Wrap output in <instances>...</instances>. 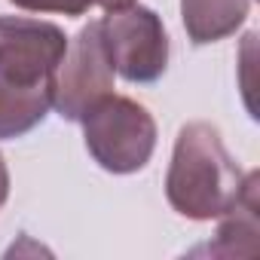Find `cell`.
Instances as JSON below:
<instances>
[{
  "label": "cell",
  "instance_id": "cell-1",
  "mask_svg": "<svg viewBox=\"0 0 260 260\" xmlns=\"http://www.w3.org/2000/svg\"><path fill=\"white\" fill-rule=\"evenodd\" d=\"M68 52L58 25L0 16V141L22 138L52 107V74Z\"/></svg>",
  "mask_w": 260,
  "mask_h": 260
},
{
  "label": "cell",
  "instance_id": "cell-2",
  "mask_svg": "<svg viewBox=\"0 0 260 260\" xmlns=\"http://www.w3.org/2000/svg\"><path fill=\"white\" fill-rule=\"evenodd\" d=\"M245 187V175L226 153L220 132L211 122H187L169 162V205L190 220H214L226 214Z\"/></svg>",
  "mask_w": 260,
  "mask_h": 260
},
{
  "label": "cell",
  "instance_id": "cell-3",
  "mask_svg": "<svg viewBox=\"0 0 260 260\" xmlns=\"http://www.w3.org/2000/svg\"><path fill=\"white\" fill-rule=\"evenodd\" d=\"M80 122L89 156L110 175L141 172L156 150V122L132 98L107 95Z\"/></svg>",
  "mask_w": 260,
  "mask_h": 260
},
{
  "label": "cell",
  "instance_id": "cell-4",
  "mask_svg": "<svg viewBox=\"0 0 260 260\" xmlns=\"http://www.w3.org/2000/svg\"><path fill=\"white\" fill-rule=\"evenodd\" d=\"M101 40L113 74L128 83H156L169 68V34L162 19L150 7H122L110 10L101 22Z\"/></svg>",
  "mask_w": 260,
  "mask_h": 260
},
{
  "label": "cell",
  "instance_id": "cell-5",
  "mask_svg": "<svg viewBox=\"0 0 260 260\" xmlns=\"http://www.w3.org/2000/svg\"><path fill=\"white\" fill-rule=\"evenodd\" d=\"M107 95H113V64L98 22H89L68 40V52L52 74V107L61 119L80 122Z\"/></svg>",
  "mask_w": 260,
  "mask_h": 260
},
{
  "label": "cell",
  "instance_id": "cell-6",
  "mask_svg": "<svg viewBox=\"0 0 260 260\" xmlns=\"http://www.w3.org/2000/svg\"><path fill=\"white\" fill-rule=\"evenodd\" d=\"M257 184H260V175L248 172L236 205L226 214H220L223 223L217 230L214 245H205L199 251L220 254V257H254L257 254V248H260L257 245V236H260V226H257Z\"/></svg>",
  "mask_w": 260,
  "mask_h": 260
},
{
  "label": "cell",
  "instance_id": "cell-7",
  "mask_svg": "<svg viewBox=\"0 0 260 260\" xmlns=\"http://www.w3.org/2000/svg\"><path fill=\"white\" fill-rule=\"evenodd\" d=\"M251 0H181V19L193 46L217 43L248 19Z\"/></svg>",
  "mask_w": 260,
  "mask_h": 260
},
{
  "label": "cell",
  "instance_id": "cell-8",
  "mask_svg": "<svg viewBox=\"0 0 260 260\" xmlns=\"http://www.w3.org/2000/svg\"><path fill=\"white\" fill-rule=\"evenodd\" d=\"M28 13H61V16H86L95 0H10Z\"/></svg>",
  "mask_w": 260,
  "mask_h": 260
},
{
  "label": "cell",
  "instance_id": "cell-9",
  "mask_svg": "<svg viewBox=\"0 0 260 260\" xmlns=\"http://www.w3.org/2000/svg\"><path fill=\"white\" fill-rule=\"evenodd\" d=\"M7 196H10V172H7V159H4V153H0V208H4Z\"/></svg>",
  "mask_w": 260,
  "mask_h": 260
},
{
  "label": "cell",
  "instance_id": "cell-10",
  "mask_svg": "<svg viewBox=\"0 0 260 260\" xmlns=\"http://www.w3.org/2000/svg\"><path fill=\"white\" fill-rule=\"evenodd\" d=\"M95 4H98V7H104V10L110 13V10H122V7H132L135 0H95Z\"/></svg>",
  "mask_w": 260,
  "mask_h": 260
}]
</instances>
